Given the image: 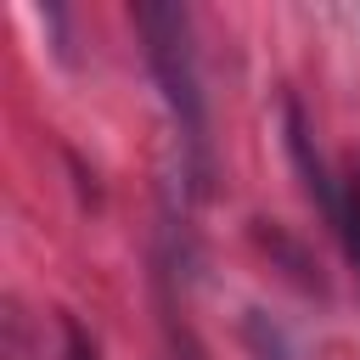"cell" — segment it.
I'll use <instances>...</instances> for the list:
<instances>
[{
  "label": "cell",
  "instance_id": "obj_1",
  "mask_svg": "<svg viewBox=\"0 0 360 360\" xmlns=\"http://www.w3.org/2000/svg\"><path fill=\"white\" fill-rule=\"evenodd\" d=\"M129 22H135V34L146 45V68H152V79L163 90V107H169V124H174L180 186L191 197H202L208 174H214V141H208V96H202L191 11L163 6V0H141V6H129Z\"/></svg>",
  "mask_w": 360,
  "mask_h": 360
},
{
  "label": "cell",
  "instance_id": "obj_2",
  "mask_svg": "<svg viewBox=\"0 0 360 360\" xmlns=\"http://www.w3.org/2000/svg\"><path fill=\"white\" fill-rule=\"evenodd\" d=\"M281 129H287V158H292V169H298V180H304V197H309L315 214L332 225V219H338V174L326 169V158H321V146H315V135H309V124H304V107H298L292 96H281Z\"/></svg>",
  "mask_w": 360,
  "mask_h": 360
},
{
  "label": "cell",
  "instance_id": "obj_3",
  "mask_svg": "<svg viewBox=\"0 0 360 360\" xmlns=\"http://www.w3.org/2000/svg\"><path fill=\"white\" fill-rule=\"evenodd\" d=\"M242 343H248V360H309L304 343H298L276 315H264V309H248V321H242Z\"/></svg>",
  "mask_w": 360,
  "mask_h": 360
},
{
  "label": "cell",
  "instance_id": "obj_4",
  "mask_svg": "<svg viewBox=\"0 0 360 360\" xmlns=\"http://www.w3.org/2000/svg\"><path fill=\"white\" fill-rule=\"evenodd\" d=\"M332 231H338L343 259H349V270L360 281V158L343 163V174H338V219H332Z\"/></svg>",
  "mask_w": 360,
  "mask_h": 360
},
{
  "label": "cell",
  "instance_id": "obj_5",
  "mask_svg": "<svg viewBox=\"0 0 360 360\" xmlns=\"http://www.w3.org/2000/svg\"><path fill=\"white\" fill-rule=\"evenodd\" d=\"M56 332H62V360H96V338L73 315H56Z\"/></svg>",
  "mask_w": 360,
  "mask_h": 360
}]
</instances>
